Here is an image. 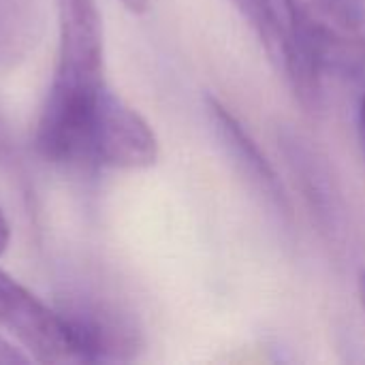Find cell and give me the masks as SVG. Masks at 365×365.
Masks as SVG:
<instances>
[{"label":"cell","instance_id":"6da1fadb","mask_svg":"<svg viewBox=\"0 0 365 365\" xmlns=\"http://www.w3.org/2000/svg\"><path fill=\"white\" fill-rule=\"evenodd\" d=\"M58 60L41 107L34 148L62 169H90L92 137L111 92L105 81V38L96 0H56Z\"/></svg>","mask_w":365,"mask_h":365},{"label":"cell","instance_id":"7a4b0ae2","mask_svg":"<svg viewBox=\"0 0 365 365\" xmlns=\"http://www.w3.org/2000/svg\"><path fill=\"white\" fill-rule=\"evenodd\" d=\"M58 312L73 361H130L143 349L135 317L109 297L75 291L58 297Z\"/></svg>","mask_w":365,"mask_h":365},{"label":"cell","instance_id":"3957f363","mask_svg":"<svg viewBox=\"0 0 365 365\" xmlns=\"http://www.w3.org/2000/svg\"><path fill=\"white\" fill-rule=\"evenodd\" d=\"M278 143L317 225L329 242L342 244L346 235V207L327 158L308 137L289 126L278 130Z\"/></svg>","mask_w":365,"mask_h":365},{"label":"cell","instance_id":"277c9868","mask_svg":"<svg viewBox=\"0 0 365 365\" xmlns=\"http://www.w3.org/2000/svg\"><path fill=\"white\" fill-rule=\"evenodd\" d=\"M0 327L13 334L30 357L43 364L73 361L58 312L0 269Z\"/></svg>","mask_w":365,"mask_h":365},{"label":"cell","instance_id":"5b68a950","mask_svg":"<svg viewBox=\"0 0 365 365\" xmlns=\"http://www.w3.org/2000/svg\"><path fill=\"white\" fill-rule=\"evenodd\" d=\"M158 158V139L145 118L113 90L109 92L92 139V169H145Z\"/></svg>","mask_w":365,"mask_h":365},{"label":"cell","instance_id":"8992f818","mask_svg":"<svg viewBox=\"0 0 365 365\" xmlns=\"http://www.w3.org/2000/svg\"><path fill=\"white\" fill-rule=\"evenodd\" d=\"M205 109H207L212 128H214L220 145L225 148L227 156L235 165V169L257 190V195H261V199L282 220L289 222L293 218V205L289 201V195H287L274 165L261 152L259 143L252 139L248 128H244L240 118L214 96L205 98Z\"/></svg>","mask_w":365,"mask_h":365},{"label":"cell","instance_id":"52a82bcc","mask_svg":"<svg viewBox=\"0 0 365 365\" xmlns=\"http://www.w3.org/2000/svg\"><path fill=\"white\" fill-rule=\"evenodd\" d=\"M43 26L45 0H0V75L28 58Z\"/></svg>","mask_w":365,"mask_h":365},{"label":"cell","instance_id":"ba28073f","mask_svg":"<svg viewBox=\"0 0 365 365\" xmlns=\"http://www.w3.org/2000/svg\"><path fill=\"white\" fill-rule=\"evenodd\" d=\"M0 169L11 175V180H17V186L24 190L26 199H32V190H30V178L26 173V163L24 156L19 152V145L15 141V135L11 130L9 120L4 118V113L0 111Z\"/></svg>","mask_w":365,"mask_h":365},{"label":"cell","instance_id":"9c48e42d","mask_svg":"<svg viewBox=\"0 0 365 365\" xmlns=\"http://www.w3.org/2000/svg\"><path fill=\"white\" fill-rule=\"evenodd\" d=\"M314 4L365 41V0H314Z\"/></svg>","mask_w":365,"mask_h":365},{"label":"cell","instance_id":"30bf717a","mask_svg":"<svg viewBox=\"0 0 365 365\" xmlns=\"http://www.w3.org/2000/svg\"><path fill=\"white\" fill-rule=\"evenodd\" d=\"M357 130H359V141H361V150L365 156V86L359 98V109H357Z\"/></svg>","mask_w":365,"mask_h":365},{"label":"cell","instance_id":"8fae6325","mask_svg":"<svg viewBox=\"0 0 365 365\" xmlns=\"http://www.w3.org/2000/svg\"><path fill=\"white\" fill-rule=\"evenodd\" d=\"M9 240H11V227H9V220H6V216H4V212L0 207V255L6 250Z\"/></svg>","mask_w":365,"mask_h":365},{"label":"cell","instance_id":"7c38bea8","mask_svg":"<svg viewBox=\"0 0 365 365\" xmlns=\"http://www.w3.org/2000/svg\"><path fill=\"white\" fill-rule=\"evenodd\" d=\"M120 2L133 13H145L150 6V0H120Z\"/></svg>","mask_w":365,"mask_h":365},{"label":"cell","instance_id":"4fadbf2b","mask_svg":"<svg viewBox=\"0 0 365 365\" xmlns=\"http://www.w3.org/2000/svg\"><path fill=\"white\" fill-rule=\"evenodd\" d=\"M357 291H359V299H361V306L365 310V269H361L357 276Z\"/></svg>","mask_w":365,"mask_h":365},{"label":"cell","instance_id":"5bb4252c","mask_svg":"<svg viewBox=\"0 0 365 365\" xmlns=\"http://www.w3.org/2000/svg\"><path fill=\"white\" fill-rule=\"evenodd\" d=\"M235 4H248V2H252V0H233Z\"/></svg>","mask_w":365,"mask_h":365}]
</instances>
